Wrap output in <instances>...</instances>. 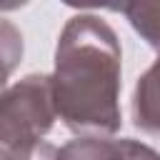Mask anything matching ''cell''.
Returning <instances> with one entry per match:
<instances>
[{"instance_id": "7a4b0ae2", "label": "cell", "mask_w": 160, "mask_h": 160, "mask_svg": "<svg viewBox=\"0 0 160 160\" xmlns=\"http://www.w3.org/2000/svg\"><path fill=\"white\" fill-rule=\"evenodd\" d=\"M50 75H28L0 95V160L30 158L55 122Z\"/></svg>"}, {"instance_id": "277c9868", "label": "cell", "mask_w": 160, "mask_h": 160, "mask_svg": "<svg viewBox=\"0 0 160 160\" xmlns=\"http://www.w3.org/2000/svg\"><path fill=\"white\" fill-rule=\"evenodd\" d=\"M58 160H128L125 140L78 138L58 150Z\"/></svg>"}, {"instance_id": "5b68a950", "label": "cell", "mask_w": 160, "mask_h": 160, "mask_svg": "<svg viewBox=\"0 0 160 160\" xmlns=\"http://www.w3.org/2000/svg\"><path fill=\"white\" fill-rule=\"evenodd\" d=\"M22 32L8 20L0 18V95L8 90V80L10 75L18 70L20 60H22Z\"/></svg>"}, {"instance_id": "8992f818", "label": "cell", "mask_w": 160, "mask_h": 160, "mask_svg": "<svg viewBox=\"0 0 160 160\" xmlns=\"http://www.w3.org/2000/svg\"><path fill=\"white\" fill-rule=\"evenodd\" d=\"M122 12L130 20L132 30L160 52V2H130L122 5Z\"/></svg>"}, {"instance_id": "52a82bcc", "label": "cell", "mask_w": 160, "mask_h": 160, "mask_svg": "<svg viewBox=\"0 0 160 160\" xmlns=\"http://www.w3.org/2000/svg\"><path fill=\"white\" fill-rule=\"evenodd\" d=\"M125 155H128V160H160V155L152 148H148L138 140H128V138H125Z\"/></svg>"}, {"instance_id": "6da1fadb", "label": "cell", "mask_w": 160, "mask_h": 160, "mask_svg": "<svg viewBox=\"0 0 160 160\" xmlns=\"http://www.w3.org/2000/svg\"><path fill=\"white\" fill-rule=\"evenodd\" d=\"M120 42L98 15H72L55 48L50 75L55 115L78 135L102 138L120 130Z\"/></svg>"}, {"instance_id": "ba28073f", "label": "cell", "mask_w": 160, "mask_h": 160, "mask_svg": "<svg viewBox=\"0 0 160 160\" xmlns=\"http://www.w3.org/2000/svg\"><path fill=\"white\" fill-rule=\"evenodd\" d=\"M25 160H58V148H52L50 142H42L30 158H25Z\"/></svg>"}, {"instance_id": "3957f363", "label": "cell", "mask_w": 160, "mask_h": 160, "mask_svg": "<svg viewBox=\"0 0 160 160\" xmlns=\"http://www.w3.org/2000/svg\"><path fill=\"white\" fill-rule=\"evenodd\" d=\"M132 120L140 130L160 135V55L140 75L132 92Z\"/></svg>"}]
</instances>
